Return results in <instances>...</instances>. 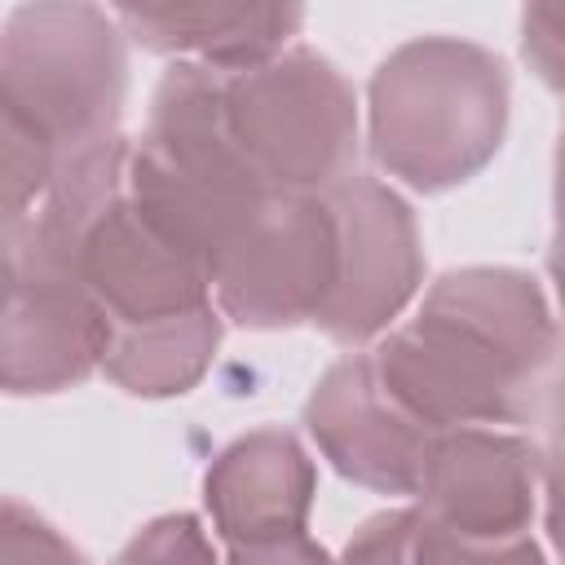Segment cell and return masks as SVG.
<instances>
[{"label": "cell", "mask_w": 565, "mask_h": 565, "mask_svg": "<svg viewBox=\"0 0 565 565\" xmlns=\"http://www.w3.org/2000/svg\"><path fill=\"white\" fill-rule=\"evenodd\" d=\"M115 565H212V547L194 516H163L146 525Z\"/></svg>", "instance_id": "obj_10"}, {"label": "cell", "mask_w": 565, "mask_h": 565, "mask_svg": "<svg viewBox=\"0 0 565 565\" xmlns=\"http://www.w3.org/2000/svg\"><path fill=\"white\" fill-rule=\"evenodd\" d=\"M547 525L552 543L565 556V380L556 384L552 397V455H547Z\"/></svg>", "instance_id": "obj_13"}, {"label": "cell", "mask_w": 565, "mask_h": 565, "mask_svg": "<svg viewBox=\"0 0 565 565\" xmlns=\"http://www.w3.org/2000/svg\"><path fill=\"white\" fill-rule=\"evenodd\" d=\"M234 565H331V561L300 530V534H282L265 543H234Z\"/></svg>", "instance_id": "obj_14"}, {"label": "cell", "mask_w": 565, "mask_h": 565, "mask_svg": "<svg viewBox=\"0 0 565 565\" xmlns=\"http://www.w3.org/2000/svg\"><path fill=\"white\" fill-rule=\"evenodd\" d=\"M9 530L26 543V552L9 539V565H84V556L75 547H66V539H57L40 516L22 521V508L9 503Z\"/></svg>", "instance_id": "obj_12"}, {"label": "cell", "mask_w": 565, "mask_h": 565, "mask_svg": "<svg viewBox=\"0 0 565 565\" xmlns=\"http://www.w3.org/2000/svg\"><path fill=\"white\" fill-rule=\"evenodd\" d=\"M300 9H119V22L154 53H190L199 66L243 71L269 62L287 31L300 26Z\"/></svg>", "instance_id": "obj_8"}, {"label": "cell", "mask_w": 565, "mask_h": 565, "mask_svg": "<svg viewBox=\"0 0 565 565\" xmlns=\"http://www.w3.org/2000/svg\"><path fill=\"white\" fill-rule=\"evenodd\" d=\"M124 49L102 9H18L4 35V163L9 221L62 168L115 141Z\"/></svg>", "instance_id": "obj_2"}, {"label": "cell", "mask_w": 565, "mask_h": 565, "mask_svg": "<svg viewBox=\"0 0 565 565\" xmlns=\"http://www.w3.org/2000/svg\"><path fill=\"white\" fill-rule=\"evenodd\" d=\"M313 490V468L305 450L278 433H252L221 455L207 472V508L225 539L234 543H265L305 530Z\"/></svg>", "instance_id": "obj_7"}, {"label": "cell", "mask_w": 565, "mask_h": 565, "mask_svg": "<svg viewBox=\"0 0 565 565\" xmlns=\"http://www.w3.org/2000/svg\"><path fill=\"white\" fill-rule=\"evenodd\" d=\"M340 207V287L322 313V331L353 344L375 335L415 291L419 278V252H415V225L411 212L375 181L344 177L331 185Z\"/></svg>", "instance_id": "obj_5"}, {"label": "cell", "mask_w": 565, "mask_h": 565, "mask_svg": "<svg viewBox=\"0 0 565 565\" xmlns=\"http://www.w3.org/2000/svg\"><path fill=\"white\" fill-rule=\"evenodd\" d=\"M344 565H543V556L525 534L472 539L446 530L419 508L362 525V534L349 543Z\"/></svg>", "instance_id": "obj_9"}, {"label": "cell", "mask_w": 565, "mask_h": 565, "mask_svg": "<svg viewBox=\"0 0 565 565\" xmlns=\"http://www.w3.org/2000/svg\"><path fill=\"white\" fill-rule=\"evenodd\" d=\"M552 278H556L561 305H565V146H561V159H556V243H552Z\"/></svg>", "instance_id": "obj_15"}, {"label": "cell", "mask_w": 565, "mask_h": 565, "mask_svg": "<svg viewBox=\"0 0 565 565\" xmlns=\"http://www.w3.org/2000/svg\"><path fill=\"white\" fill-rule=\"evenodd\" d=\"M534 446L459 428L441 433L424 472V512L472 539H516L534 494Z\"/></svg>", "instance_id": "obj_6"}, {"label": "cell", "mask_w": 565, "mask_h": 565, "mask_svg": "<svg viewBox=\"0 0 565 565\" xmlns=\"http://www.w3.org/2000/svg\"><path fill=\"white\" fill-rule=\"evenodd\" d=\"M525 57L552 88H565V9H525Z\"/></svg>", "instance_id": "obj_11"}, {"label": "cell", "mask_w": 565, "mask_h": 565, "mask_svg": "<svg viewBox=\"0 0 565 565\" xmlns=\"http://www.w3.org/2000/svg\"><path fill=\"white\" fill-rule=\"evenodd\" d=\"M309 428L344 477L388 494L424 490V472L441 437L388 393L371 358H344L331 366L309 402Z\"/></svg>", "instance_id": "obj_4"}, {"label": "cell", "mask_w": 565, "mask_h": 565, "mask_svg": "<svg viewBox=\"0 0 565 565\" xmlns=\"http://www.w3.org/2000/svg\"><path fill=\"white\" fill-rule=\"evenodd\" d=\"M552 353L539 287L512 269L446 274L419 318L384 340L371 362L388 393L428 428L516 424Z\"/></svg>", "instance_id": "obj_1"}, {"label": "cell", "mask_w": 565, "mask_h": 565, "mask_svg": "<svg viewBox=\"0 0 565 565\" xmlns=\"http://www.w3.org/2000/svg\"><path fill=\"white\" fill-rule=\"evenodd\" d=\"M503 66L455 40L397 49L371 79L375 159L419 190L468 181L503 132Z\"/></svg>", "instance_id": "obj_3"}]
</instances>
